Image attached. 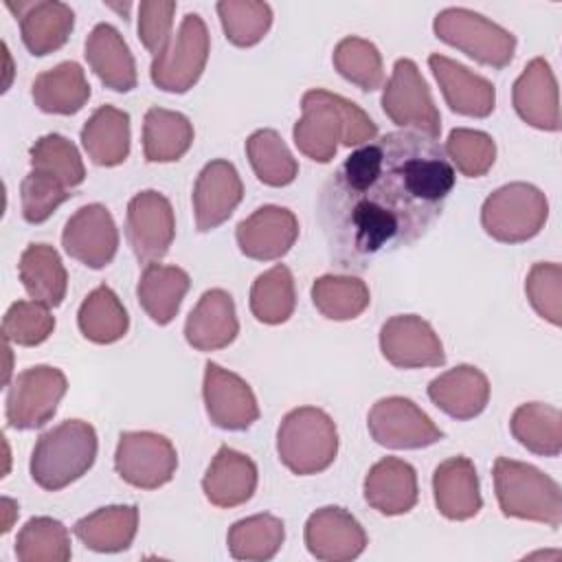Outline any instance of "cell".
<instances>
[{
  "instance_id": "ee69618b",
  "label": "cell",
  "mask_w": 562,
  "mask_h": 562,
  "mask_svg": "<svg viewBox=\"0 0 562 562\" xmlns=\"http://www.w3.org/2000/svg\"><path fill=\"white\" fill-rule=\"evenodd\" d=\"M31 169L61 180L68 189H77L86 180V167L79 149L61 134H46L29 149Z\"/></svg>"
},
{
  "instance_id": "8d00e7d4",
  "label": "cell",
  "mask_w": 562,
  "mask_h": 562,
  "mask_svg": "<svg viewBox=\"0 0 562 562\" xmlns=\"http://www.w3.org/2000/svg\"><path fill=\"white\" fill-rule=\"evenodd\" d=\"M285 540V525L272 514H255L233 522L226 536L228 551L235 560L266 562L279 553Z\"/></svg>"
},
{
  "instance_id": "f1b7e54d",
  "label": "cell",
  "mask_w": 562,
  "mask_h": 562,
  "mask_svg": "<svg viewBox=\"0 0 562 562\" xmlns=\"http://www.w3.org/2000/svg\"><path fill=\"white\" fill-rule=\"evenodd\" d=\"M31 97L42 112L70 116L88 103L90 83L77 61H61L33 79Z\"/></svg>"
},
{
  "instance_id": "5bb4252c",
  "label": "cell",
  "mask_w": 562,
  "mask_h": 562,
  "mask_svg": "<svg viewBox=\"0 0 562 562\" xmlns=\"http://www.w3.org/2000/svg\"><path fill=\"white\" fill-rule=\"evenodd\" d=\"M380 351L397 369L441 367L446 362L437 331L417 314L391 316L380 327Z\"/></svg>"
},
{
  "instance_id": "ab89813d",
  "label": "cell",
  "mask_w": 562,
  "mask_h": 562,
  "mask_svg": "<svg viewBox=\"0 0 562 562\" xmlns=\"http://www.w3.org/2000/svg\"><path fill=\"white\" fill-rule=\"evenodd\" d=\"M296 307L294 277L288 266L277 263L259 274L250 288V312L259 323L281 325Z\"/></svg>"
},
{
  "instance_id": "3957f363",
  "label": "cell",
  "mask_w": 562,
  "mask_h": 562,
  "mask_svg": "<svg viewBox=\"0 0 562 562\" xmlns=\"http://www.w3.org/2000/svg\"><path fill=\"white\" fill-rule=\"evenodd\" d=\"M97 432L83 419H66L40 435L31 452V476L46 490L57 492L81 479L97 459Z\"/></svg>"
},
{
  "instance_id": "f6af8a7d",
  "label": "cell",
  "mask_w": 562,
  "mask_h": 562,
  "mask_svg": "<svg viewBox=\"0 0 562 562\" xmlns=\"http://www.w3.org/2000/svg\"><path fill=\"white\" fill-rule=\"evenodd\" d=\"M452 169L468 178L485 176L496 160V143L487 132L454 127L443 147Z\"/></svg>"
},
{
  "instance_id": "ffe728a7",
  "label": "cell",
  "mask_w": 562,
  "mask_h": 562,
  "mask_svg": "<svg viewBox=\"0 0 562 562\" xmlns=\"http://www.w3.org/2000/svg\"><path fill=\"white\" fill-rule=\"evenodd\" d=\"M516 114L531 127L544 132L560 130V97L555 75L544 57H533L512 88Z\"/></svg>"
},
{
  "instance_id": "8fae6325",
  "label": "cell",
  "mask_w": 562,
  "mask_h": 562,
  "mask_svg": "<svg viewBox=\"0 0 562 562\" xmlns=\"http://www.w3.org/2000/svg\"><path fill=\"white\" fill-rule=\"evenodd\" d=\"M367 428L375 443L391 450H419L443 439V430L413 400L402 395L378 400L367 415Z\"/></svg>"
},
{
  "instance_id": "603a6c76",
  "label": "cell",
  "mask_w": 562,
  "mask_h": 562,
  "mask_svg": "<svg viewBox=\"0 0 562 562\" xmlns=\"http://www.w3.org/2000/svg\"><path fill=\"white\" fill-rule=\"evenodd\" d=\"M239 334L233 296L213 288L206 290L184 321V340L198 351H217L228 347Z\"/></svg>"
},
{
  "instance_id": "9a60e30c",
  "label": "cell",
  "mask_w": 562,
  "mask_h": 562,
  "mask_svg": "<svg viewBox=\"0 0 562 562\" xmlns=\"http://www.w3.org/2000/svg\"><path fill=\"white\" fill-rule=\"evenodd\" d=\"M202 397L209 419L222 430H248L259 419L250 384L215 362L204 364Z\"/></svg>"
},
{
  "instance_id": "ac0fdd59",
  "label": "cell",
  "mask_w": 562,
  "mask_h": 562,
  "mask_svg": "<svg viewBox=\"0 0 562 562\" xmlns=\"http://www.w3.org/2000/svg\"><path fill=\"white\" fill-rule=\"evenodd\" d=\"M305 547L316 560L347 562L364 551L367 533L345 507L327 505L307 518Z\"/></svg>"
},
{
  "instance_id": "f35d334b",
  "label": "cell",
  "mask_w": 562,
  "mask_h": 562,
  "mask_svg": "<svg viewBox=\"0 0 562 562\" xmlns=\"http://www.w3.org/2000/svg\"><path fill=\"white\" fill-rule=\"evenodd\" d=\"M246 156L255 176L268 187H288L299 176V162L274 130H257L246 140Z\"/></svg>"
},
{
  "instance_id": "2e32d148",
  "label": "cell",
  "mask_w": 562,
  "mask_h": 562,
  "mask_svg": "<svg viewBox=\"0 0 562 562\" xmlns=\"http://www.w3.org/2000/svg\"><path fill=\"white\" fill-rule=\"evenodd\" d=\"M64 250L79 263L101 270L119 250V228L112 213L103 204H86L77 209L61 233Z\"/></svg>"
},
{
  "instance_id": "7bdbcfd3",
  "label": "cell",
  "mask_w": 562,
  "mask_h": 562,
  "mask_svg": "<svg viewBox=\"0 0 562 562\" xmlns=\"http://www.w3.org/2000/svg\"><path fill=\"white\" fill-rule=\"evenodd\" d=\"M217 15L226 40L239 48L259 44L272 26L270 4L259 0H222Z\"/></svg>"
},
{
  "instance_id": "7a4b0ae2",
  "label": "cell",
  "mask_w": 562,
  "mask_h": 562,
  "mask_svg": "<svg viewBox=\"0 0 562 562\" xmlns=\"http://www.w3.org/2000/svg\"><path fill=\"white\" fill-rule=\"evenodd\" d=\"M301 119L294 123V145L314 162L334 160L338 145L360 147L378 136L373 119L353 101L314 88L301 99Z\"/></svg>"
},
{
  "instance_id": "cb8c5ba5",
  "label": "cell",
  "mask_w": 562,
  "mask_h": 562,
  "mask_svg": "<svg viewBox=\"0 0 562 562\" xmlns=\"http://www.w3.org/2000/svg\"><path fill=\"white\" fill-rule=\"evenodd\" d=\"M257 474V465L248 454L222 446L202 476V492L211 505L231 509L252 498Z\"/></svg>"
},
{
  "instance_id": "836d02e7",
  "label": "cell",
  "mask_w": 562,
  "mask_h": 562,
  "mask_svg": "<svg viewBox=\"0 0 562 562\" xmlns=\"http://www.w3.org/2000/svg\"><path fill=\"white\" fill-rule=\"evenodd\" d=\"M193 145V123L165 108H149L143 121V151L149 162L180 160Z\"/></svg>"
},
{
  "instance_id": "f907efd6",
  "label": "cell",
  "mask_w": 562,
  "mask_h": 562,
  "mask_svg": "<svg viewBox=\"0 0 562 562\" xmlns=\"http://www.w3.org/2000/svg\"><path fill=\"white\" fill-rule=\"evenodd\" d=\"M2 509L7 512V518L2 522V533H7L11 529V518L18 514V505L11 498H2Z\"/></svg>"
},
{
  "instance_id": "4dcf8cb0",
  "label": "cell",
  "mask_w": 562,
  "mask_h": 562,
  "mask_svg": "<svg viewBox=\"0 0 562 562\" xmlns=\"http://www.w3.org/2000/svg\"><path fill=\"white\" fill-rule=\"evenodd\" d=\"M138 529L136 505H108L83 518L72 527L75 536L97 553H119L130 549Z\"/></svg>"
},
{
  "instance_id": "ba28073f",
  "label": "cell",
  "mask_w": 562,
  "mask_h": 562,
  "mask_svg": "<svg viewBox=\"0 0 562 562\" xmlns=\"http://www.w3.org/2000/svg\"><path fill=\"white\" fill-rule=\"evenodd\" d=\"M382 110L402 130L419 132L437 140L441 134V114L430 97L417 64L402 57L393 66L391 79L382 86Z\"/></svg>"
},
{
  "instance_id": "d590c367",
  "label": "cell",
  "mask_w": 562,
  "mask_h": 562,
  "mask_svg": "<svg viewBox=\"0 0 562 562\" xmlns=\"http://www.w3.org/2000/svg\"><path fill=\"white\" fill-rule=\"evenodd\" d=\"M77 325L90 342L110 345L127 334L130 316L114 290L101 283L83 299L77 312Z\"/></svg>"
},
{
  "instance_id": "277c9868",
  "label": "cell",
  "mask_w": 562,
  "mask_h": 562,
  "mask_svg": "<svg viewBox=\"0 0 562 562\" xmlns=\"http://www.w3.org/2000/svg\"><path fill=\"white\" fill-rule=\"evenodd\" d=\"M494 492L507 518L544 522L553 529L562 525L560 485L536 465L498 457L494 461Z\"/></svg>"
},
{
  "instance_id": "52a82bcc",
  "label": "cell",
  "mask_w": 562,
  "mask_h": 562,
  "mask_svg": "<svg viewBox=\"0 0 562 562\" xmlns=\"http://www.w3.org/2000/svg\"><path fill=\"white\" fill-rule=\"evenodd\" d=\"M432 31L448 46L498 70L509 66L516 53L514 33L472 9L448 7L439 11L435 15Z\"/></svg>"
},
{
  "instance_id": "9c48e42d",
  "label": "cell",
  "mask_w": 562,
  "mask_h": 562,
  "mask_svg": "<svg viewBox=\"0 0 562 562\" xmlns=\"http://www.w3.org/2000/svg\"><path fill=\"white\" fill-rule=\"evenodd\" d=\"M209 50L211 37L204 20L198 13H187L167 50L151 59L149 77L154 86L176 94L191 90L204 72Z\"/></svg>"
},
{
  "instance_id": "681fc988",
  "label": "cell",
  "mask_w": 562,
  "mask_h": 562,
  "mask_svg": "<svg viewBox=\"0 0 562 562\" xmlns=\"http://www.w3.org/2000/svg\"><path fill=\"white\" fill-rule=\"evenodd\" d=\"M176 2L171 0H143L138 4V37L143 46L160 57L171 44Z\"/></svg>"
},
{
  "instance_id": "c3c4849f",
  "label": "cell",
  "mask_w": 562,
  "mask_h": 562,
  "mask_svg": "<svg viewBox=\"0 0 562 562\" xmlns=\"http://www.w3.org/2000/svg\"><path fill=\"white\" fill-rule=\"evenodd\" d=\"M525 292L536 314L551 325L562 323V268L553 261H538L525 279Z\"/></svg>"
},
{
  "instance_id": "d4e9b609",
  "label": "cell",
  "mask_w": 562,
  "mask_h": 562,
  "mask_svg": "<svg viewBox=\"0 0 562 562\" xmlns=\"http://www.w3.org/2000/svg\"><path fill=\"white\" fill-rule=\"evenodd\" d=\"M428 397L448 417L468 422L485 411L490 402V380L481 369L459 364L430 380Z\"/></svg>"
},
{
  "instance_id": "7c38bea8",
  "label": "cell",
  "mask_w": 562,
  "mask_h": 562,
  "mask_svg": "<svg viewBox=\"0 0 562 562\" xmlns=\"http://www.w3.org/2000/svg\"><path fill=\"white\" fill-rule=\"evenodd\" d=\"M178 468V452L173 443L151 430L121 432L114 470L116 474L140 490H158L169 483Z\"/></svg>"
},
{
  "instance_id": "e575fe53",
  "label": "cell",
  "mask_w": 562,
  "mask_h": 562,
  "mask_svg": "<svg viewBox=\"0 0 562 562\" xmlns=\"http://www.w3.org/2000/svg\"><path fill=\"white\" fill-rule=\"evenodd\" d=\"M514 439L533 454L558 457L562 452V415L542 402L520 404L509 422Z\"/></svg>"
},
{
  "instance_id": "83f0119b",
  "label": "cell",
  "mask_w": 562,
  "mask_h": 562,
  "mask_svg": "<svg viewBox=\"0 0 562 562\" xmlns=\"http://www.w3.org/2000/svg\"><path fill=\"white\" fill-rule=\"evenodd\" d=\"M86 59L101 83L114 92L136 88V61L123 35L108 22L97 24L86 40Z\"/></svg>"
},
{
  "instance_id": "74e56055",
  "label": "cell",
  "mask_w": 562,
  "mask_h": 562,
  "mask_svg": "<svg viewBox=\"0 0 562 562\" xmlns=\"http://www.w3.org/2000/svg\"><path fill=\"white\" fill-rule=\"evenodd\" d=\"M312 303L329 321H351L369 307L371 292L360 277L323 274L312 283Z\"/></svg>"
},
{
  "instance_id": "1f68e13d",
  "label": "cell",
  "mask_w": 562,
  "mask_h": 562,
  "mask_svg": "<svg viewBox=\"0 0 562 562\" xmlns=\"http://www.w3.org/2000/svg\"><path fill=\"white\" fill-rule=\"evenodd\" d=\"M189 288L191 279L187 270L178 266L147 263L140 272L136 296L140 307L154 323L167 325L176 318Z\"/></svg>"
},
{
  "instance_id": "30bf717a",
  "label": "cell",
  "mask_w": 562,
  "mask_h": 562,
  "mask_svg": "<svg viewBox=\"0 0 562 562\" xmlns=\"http://www.w3.org/2000/svg\"><path fill=\"white\" fill-rule=\"evenodd\" d=\"M68 380L61 369L37 364L15 375L7 393V422L15 430H35L53 419Z\"/></svg>"
},
{
  "instance_id": "bcb514c9",
  "label": "cell",
  "mask_w": 562,
  "mask_h": 562,
  "mask_svg": "<svg viewBox=\"0 0 562 562\" xmlns=\"http://www.w3.org/2000/svg\"><path fill=\"white\" fill-rule=\"evenodd\" d=\"M55 329V316L50 307L37 301H15L2 318V338L20 345H42Z\"/></svg>"
},
{
  "instance_id": "e0dca14e",
  "label": "cell",
  "mask_w": 562,
  "mask_h": 562,
  "mask_svg": "<svg viewBox=\"0 0 562 562\" xmlns=\"http://www.w3.org/2000/svg\"><path fill=\"white\" fill-rule=\"evenodd\" d=\"M244 198V184L233 162L215 158L202 167L193 184V215L200 233L224 224Z\"/></svg>"
},
{
  "instance_id": "d6a6232c",
  "label": "cell",
  "mask_w": 562,
  "mask_h": 562,
  "mask_svg": "<svg viewBox=\"0 0 562 562\" xmlns=\"http://www.w3.org/2000/svg\"><path fill=\"white\" fill-rule=\"evenodd\" d=\"M20 281L26 294L48 307L61 305L68 290V272L59 252L48 244H29L20 257Z\"/></svg>"
},
{
  "instance_id": "4fadbf2b",
  "label": "cell",
  "mask_w": 562,
  "mask_h": 562,
  "mask_svg": "<svg viewBox=\"0 0 562 562\" xmlns=\"http://www.w3.org/2000/svg\"><path fill=\"white\" fill-rule=\"evenodd\" d=\"M125 237L143 266L158 263L169 252L176 237V215L171 202L154 189L136 193L127 202Z\"/></svg>"
},
{
  "instance_id": "44dd1931",
  "label": "cell",
  "mask_w": 562,
  "mask_h": 562,
  "mask_svg": "<svg viewBox=\"0 0 562 562\" xmlns=\"http://www.w3.org/2000/svg\"><path fill=\"white\" fill-rule=\"evenodd\" d=\"M428 66L452 112L472 119H485L494 112L496 88L492 81L439 53L428 57Z\"/></svg>"
},
{
  "instance_id": "4316f807",
  "label": "cell",
  "mask_w": 562,
  "mask_h": 562,
  "mask_svg": "<svg viewBox=\"0 0 562 562\" xmlns=\"http://www.w3.org/2000/svg\"><path fill=\"white\" fill-rule=\"evenodd\" d=\"M432 496L439 514L448 520L474 518L481 507V487L474 463L468 457H450L432 472Z\"/></svg>"
},
{
  "instance_id": "60d3db41",
  "label": "cell",
  "mask_w": 562,
  "mask_h": 562,
  "mask_svg": "<svg viewBox=\"0 0 562 562\" xmlns=\"http://www.w3.org/2000/svg\"><path fill=\"white\" fill-rule=\"evenodd\" d=\"M15 555L20 562H66L72 555L70 533L57 518L35 516L20 529Z\"/></svg>"
},
{
  "instance_id": "484cf974",
  "label": "cell",
  "mask_w": 562,
  "mask_h": 562,
  "mask_svg": "<svg viewBox=\"0 0 562 562\" xmlns=\"http://www.w3.org/2000/svg\"><path fill=\"white\" fill-rule=\"evenodd\" d=\"M364 501L384 516H400L417 505L415 468L397 457H384L373 463L364 476Z\"/></svg>"
},
{
  "instance_id": "7402d4cb",
  "label": "cell",
  "mask_w": 562,
  "mask_h": 562,
  "mask_svg": "<svg viewBox=\"0 0 562 562\" xmlns=\"http://www.w3.org/2000/svg\"><path fill=\"white\" fill-rule=\"evenodd\" d=\"M20 22L22 42L31 55L44 57L59 50L75 26V11L59 0L35 2H7Z\"/></svg>"
},
{
  "instance_id": "d6986e66",
  "label": "cell",
  "mask_w": 562,
  "mask_h": 562,
  "mask_svg": "<svg viewBox=\"0 0 562 562\" xmlns=\"http://www.w3.org/2000/svg\"><path fill=\"white\" fill-rule=\"evenodd\" d=\"M239 250L257 261H274L288 255L299 237L296 215L277 204H263L237 224Z\"/></svg>"
},
{
  "instance_id": "8992f818",
  "label": "cell",
  "mask_w": 562,
  "mask_h": 562,
  "mask_svg": "<svg viewBox=\"0 0 562 562\" xmlns=\"http://www.w3.org/2000/svg\"><path fill=\"white\" fill-rule=\"evenodd\" d=\"M549 217L547 195L527 182H509L490 193L481 206L483 231L503 244L536 237Z\"/></svg>"
},
{
  "instance_id": "6da1fadb",
  "label": "cell",
  "mask_w": 562,
  "mask_h": 562,
  "mask_svg": "<svg viewBox=\"0 0 562 562\" xmlns=\"http://www.w3.org/2000/svg\"><path fill=\"white\" fill-rule=\"evenodd\" d=\"M454 180L443 147L419 132H389L360 145L318 198L331 263L362 272L378 257L422 239L439 220Z\"/></svg>"
},
{
  "instance_id": "f546056e",
  "label": "cell",
  "mask_w": 562,
  "mask_h": 562,
  "mask_svg": "<svg viewBox=\"0 0 562 562\" xmlns=\"http://www.w3.org/2000/svg\"><path fill=\"white\" fill-rule=\"evenodd\" d=\"M81 145L99 167H116L130 156V114L99 105L81 127Z\"/></svg>"
},
{
  "instance_id": "7dc6e473",
  "label": "cell",
  "mask_w": 562,
  "mask_h": 562,
  "mask_svg": "<svg viewBox=\"0 0 562 562\" xmlns=\"http://www.w3.org/2000/svg\"><path fill=\"white\" fill-rule=\"evenodd\" d=\"M72 198V189H68L61 180L31 169L20 184L22 215L29 224L46 222L59 204Z\"/></svg>"
},
{
  "instance_id": "5b68a950",
  "label": "cell",
  "mask_w": 562,
  "mask_h": 562,
  "mask_svg": "<svg viewBox=\"0 0 562 562\" xmlns=\"http://www.w3.org/2000/svg\"><path fill=\"white\" fill-rule=\"evenodd\" d=\"M277 452L281 463L299 476L327 470L338 454V430L334 419L316 406H299L290 411L277 430Z\"/></svg>"
},
{
  "instance_id": "b9f144b4",
  "label": "cell",
  "mask_w": 562,
  "mask_h": 562,
  "mask_svg": "<svg viewBox=\"0 0 562 562\" xmlns=\"http://www.w3.org/2000/svg\"><path fill=\"white\" fill-rule=\"evenodd\" d=\"M334 68L362 92H373L384 86V66L378 46L364 37H342L331 55Z\"/></svg>"
}]
</instances>
